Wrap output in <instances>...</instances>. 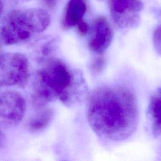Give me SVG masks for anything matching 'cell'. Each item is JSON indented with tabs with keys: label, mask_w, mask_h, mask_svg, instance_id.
Wrapping results in <instances>:
<instances>
[{
	"label": "cell",
	"mask_w": 161,
	"mask_h": 161,
	"mask_svg": "<svg viewBox=\"0 0 161 161\" xmlns=\"http://www.w3.org/2000/svg\"><path fill=\"white\" fill-rule=\"evenodd\" d=\"M88 122L99 136L124 140L136 130L138 108L135 95L123 86H104L92 91L87 104Z\"/></svg>",
	"instance_id": "obj_1"
},
{
	"label": "cell",
	"mask_w": 161,
	"mask_h": 161,
	"mask_svg": "<svg viewBox=\"0 0 161 161\" xmlns=\"http://www.w3.org/2000/svg\"><path fill=\"white\" fill-rule=\"evenodd\" d=\"M86 85L82 75L74 73L63 61L49 58L38 71L33 84L32 101L37 107L59 99L69 104L85 93Z\"/></svg>",
	"instance_id": "obj_2"
},
{
	"label": "cell",
	"mask_w": 161,
	"mask_h": 161,
	"mask_svg": "<svg viewBox=\"0 0 161 161\" xmlns=\"http://www.w3.org/2000/svg\"><path fill=\"white\" fill-rule=\"evenodd\" d=\"M50 23V14L42 8L13 11L0 23V43L13 45L26 40L45 30Z\"/></svg>",
	"instance_id": "obj_3"
},
{
	"label": "cell",
	"mask_w": 161,
	"mask_h": 161,
	"mask_svg": "<svg viewBox=\"0 0 161 161\" xmlns=\"http://www.w3.org/2000/svg\"><path fill=\"white\" fill-rule=\"evenodd\" d=\"M29 76L28 61L18 52L0 55V86H23Z\"/></svg>",
	"instance_id": "obj_4"
},
{
	"label": "cell",
	"mask_w": 161,
	"mask_h": 161,
	"mask_svg": "<svg viewBox=\"0 0 161 161\" xmlns=\"http://www.w3.org/2000/svg\"><path fill=\"white\" fill-rule=\"evenodd\" d=\"M111 18L121 28H135L140 21L139 12L143 5L141 0H108Z\"/></svg>",
	"instance_id": "obj_5"
},
{
	"label": "cell",
	"mask_w": 161,
	"mask_h": 161,
	"mask_svg": "<svg viewBox=\"0 0 161 161\" xmlns=\"http://www.w3.org/2000/svg\"><path fill=\"white\" fill-rule=\"evenodd\" d=\"M26 102L18 92L7 90L0 93V120L8 125H16L23 119Z\"/></svg>",
	"instance_id": "obj_6"
},
{
	"label": "cell",
	"mask_w": 161,
	"mask_h": 161,
	"mask_svg": "<svg viewBox=\"0 0 161 161\" xmlns=\"http://www.w3.org/2000/svg\"><path fill=\"white\" fill-rule=\"evenodd\" d=\"M112 28L104 16L97 17L93 25L92 33L89 41V49L97 53H103L110 45L113 40Z\"/></svg>",
	"instance_id": "obj_7"
},
{
	"label": "cell",
	"mask_w": 161,
	"mask_h": 161,
	"mask_svg": "<svg viewBox=\"0 0 161 161\" xmlns=\"http://www.w3.org/2000/svg\"><path fill=\"white\" fill-rule=\"evenodd\" d=\"M87 9V0H69L62 15L61 21L62 27L69 29L76 26L82 19Z\"/></svg>",
	"instance_id": "obj_8"
},
{
	"label": "cell",
	"mask_w": 161,
	"mask_h": 161,
	"mask_svg": "<svg viewBox=\"0 0 161 161\" xmlns=\"http://www.w3.org/2000/svg\"><path fill=\"white\" fill-rule=\"evenodd\" d=\"M148 113L152 119L153 134L155 136L161 135V88L151 98Z\"/></svg>",
	"instance_id": "obj_9"
},
{
	"label": "cell",
	"mask_w": 161,
	"mask_h": 161,
	"mask_svg": "<svg viewBox=\"0 0 161 161\" xmlns=\"http://www.w3.org/2000/svg\"><path fill=\"white\" fill-rule=\"evenodd\" d=\"M53 115V110L50 108H44L40 109L28 120L26 123L28 130L33 132L44 130L49 125Z\"/></svg>",
	"instance_id": "obj_10"
},
{
	"label": "cell",
	"mask_w": 161,
	"mask_h": 161,
	"mask_svg": "<svg viewBox=\"0 0 161 161\" xmlns=\"http://www.w3.org/2000/svg\"><path fill=\"white\" fill-rule=\"evenodd\" d=\"M106 65V58L103 55L96 57L91 64V70L93 74H97L101 72Z\"/></svg>",
	"instance_id": "obj_11"
},
{
	"label": "cell",
	"mask_w": 161,
	"mask_h": 161,
	"mask_svg": "<svg viewBox=\"0 0 161 161\" xmlns=\"http://www.w3.org/2000/svg\"><path fill=\"white\" fill-rule=\"evenodd\" d=\"M153 43L155 51L161 56V25L157 27L153 33Z\"/></svg>",
	"instance_id": "obj_12"
},
{
	"label": "cell",
	"mask_w": 161,
	"mask_h": 161,
	"mask_svg": "<svg viewBox=\"0 0 161 161\" xmlns=\"http://www.w3.org/2000/svg\"><path fill=\"white\" fill-rule=\"evenodd\" d=\"M77 30L79 35L80 36H85L89 30V26L88 23L84 20L83 19H81L77 24Z\"/></svg>",
	"instance_id": "obj_13"
},
{
	"label": "cell",
	"mask_w": 161,
	"mask_h": 161,
	"mask_svg": "<svg viewBox=\"0 0 161 161\" xmlns=\"http://www.w3.org/2000/svg\"><path fill=\"white\" fill-rule=\"evenodd\" d=\"M58 0H42L43 4L49 9H53L57 4Z\"/></svg>",
	"instance_id": "obj_14"
},
{
	"label": "cell",
	"mask_w": 161,
	"mask_h": 161,
	"mask_svg": "<svg viewBox=\"0 0 161 161\" xmlns=\"http://www.w3.org/2000/svg\"><path fill=\"white\" fill-rule=\"evenodd\" d=\"M151 11L157 17L161 18V7H153Z\"/></svg>",
	"instance_id": "obj_15"
},
{
	"label": "cell",
	"mask_w": 161,
	"mask_h": 161,
	"mask_svg": "<svg viewBox=\"0 0 161 161\" xmlns=\"http://www.w3.org/2000/svg\"><path fill=\"white\" fill-rule=\"evenodd\" d=\"M8 3H10L11 4H19L21 3H25L27 2L30 0H6Z\"/></svg>",
	"instance_id": "obj_16"
},
{
	"label": "cell",
	"mask_w": 161,
	"mask_h": 161,
	"mask_svg": "<svg viewBox=\"0 0 161 161\" xmlns=\"http://www.w3.org/2000/svg\"><path fill=\"white\" fill-rule=\"evenodd\" d=\"M3 141H4V135L0 128V145H1L3 144Z\"/></svg>",
	"instance_id": "obj_17"
},
{
	"label": "cell",
	"mask_w": 161,
	"mask_h": 161,
	"mask_svg": "<svg viewBox=\"0 0 161 161\" xmlns=\"http://www.w3.org/2000/svg\"><path fill=\"white\" fill-rule=\"evenodd\" d=\"M3 8H4V5H3V2L0 0V15L3 12Z\"/></svg>",
	"instance_id": "obj_18"
},
{
	"label": "cell",
	"mask_w": 161,
	"mask_h": 161,
	"mask_svg": "<svg viewBox=\"0 0 161 161\" xmlns=\"http://www.w3.org/2000/svg\"><path fill=\"white\" fill-rule=\"evenodd\" d=\"M0 45H1V43H0ZM0 49H1V47H0ZM1 55V54H0Z\"/></svg>",
	"instance_id": "obj_19"
},
{
	"label": "cell",
	"mask_w": 161,
	"mask_h": 161,
	"mask_svg": "<svg viewBox=\"0 0 161 161\" xmlns=\"http://www.w3.org/2000/svg\"><path fill=\"white\" fill-rule=\"evenodd\" d=\"M100 1H103V0H100Z\"/></svg>",
	"instance_id": "obj_20"
}]
</instances>
